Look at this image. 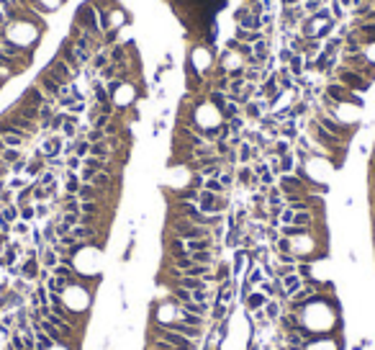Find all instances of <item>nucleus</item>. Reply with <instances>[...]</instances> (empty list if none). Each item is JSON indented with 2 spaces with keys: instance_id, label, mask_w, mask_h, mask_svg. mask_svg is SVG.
I'll list each match as a JSON object with an SVG mask.
<instances>
[{
  "instance_id": "1",
  "label": "nucleus",
  "mask_w": 375,
  "mask_h": 350,
  "mask_svg": "<svg viewBox=\"0 0 375 350\" xmlns=\"http://www.w3.org/2000/svg\"><path fill=\"white\" fill-rule=\"evenodd\" d=\"M75 26H80L85 34H90L93 39H98L100 44H103V29H100V21H98V11H95V6L93 3H85V6H80L77 8V13H75Z\"/></svg>"
},
{
  "instance_id": "2",
  "label": "nucleus",
  "mask_w": 375,
  "mask_h": 350,
  "mask_svg": "<svg viewBox=\"0 0 375 350\" xmlns=\"http://www.w3.org/2000/svg\"><path fill=\"white\" fill-rule=\"evenodd\" d=\"M167 234H175L180 239H201V237H211L208 227H201L190 222V219H178V216H170L167 222Z\"/></svg>"
},
{
  "instance_id": "3",
  "label": "nucleus",
  "mask_w": 375,
  "mask_h": 350,
  "mask_svg": "<svg viewBox=\"0 0 375 350\" xmlns=\"http://www.w3.org/2000/svg\"><path fill=\"white\" fill-rule=\"evenodd\" d=\"M329 80H337V82H342L344 88H349L352 93H360V96H365V93L370 91V85H372V82H370V80H365L360 72L344 67V64H337L334 72L329 75Z\"/></svg>"
},
{
  "instance_id": "4",
  "label": "nucleus",
  "mask_w": 375,
  "mask_h": 350,
  "mask_svg": "<svg viewBox=\"0 0 375 350\" xmlns=\"http://www.w3.org/2000/svg\"><path fill=\"white\" fill-rule=\"evenodd\" d=\"M324 96H329L334 103H355L357 108H362L365 106V101H362V96L360 93H352L349 88H344L342 82H337V80H329L326 82V88H324Z\"/></svg>"
},
{
  "instance_id": "5",
  "label": "nucleus",
  "mask_w": 375,
  "mask_h": 350,
  "mask_svg": "<svg viewBox=\"0 0 375 350\" xmlns=\"http://www.w3.org/2000/svg\"><path fill=\"white\" fill-rule=\"evenodd\" d=\"M34 85H36V88H41V91H44V96H47L49 101H54V103H57V98L62 96V88H64V85H59V82H57V80L49 75V70H41Z\"/></svg>"
},
{
  "instance_id": "6",
  "label": "nucleus",
  "mask_w": 375,
  "mask_h": 350,
  "mask_svg": "<svg viewBox=\"0 0 375 350\" xmlns=\"http://www.w3.org/2000/svg\"><path fill=\"white\" fill-rule=\"evenodd\" d=\"M59 57H62L64 62H67L70 67H72V72H75V80H77V77L82 75V70H85V67H82V64L77 62L75 44H72V39H70V36H64V39H62V44H59Z\"/></svg>"
},
{
  "instance_id": "7",
  "label": "nucleus",
  "mask_w": 375,
  "mask_h": 350,
  "mask_svg": "<svg viewBox=\"0 0 375 350\" xmlns=\"http://www.w3.org/2000/svg\"><path fill=\"white\" fill-rule=\"evenodd\" d=\"M11 126H16L18 131H24V134H29V137H36L39 134V131H41V126L36 124V121H29V119H24V116H21L18 111H13V108H11V111L3 116Z\"/></svg>"
},
{
  "instance_id": "8",
  "label": "nucleus",
  "mask_w": 375,
  "mask_h": 350,
  "mask_svg": "<svg viewBox=\"0 0 375 350\" xmlns=\"http://www.w3.org/2000/svg\"><path fill=\"white\" fill-rule=\"evenodd\" d=\"M49 75L59 82V85H70L72 80H75V72H72V67L67 62H64L62 57H57V59H52V64H49Z\"/></svg>"
},
{
  "instance_id": "9",
  "label": "nucleus",
  "mask_w": 375,
  "mask_h": 350,
  "mask_svg": "<svg viewBox=\"0 0 375 350\" xmlns=\"http://www.w3.org/2000/svg\"><path fill=\"white\" fill-rule=\"evenodd\" d=\"M62 147H64V137L62 134H49V137H44V142L39 144V152L44 155V160L62 157Z\"/></svg>"
},
{
  "instance_id": "10",
  "label": "nucleus",
  "mask_w": 375,
  "mask_h": 350,
  "mask_svg": "<svg viewBox=\"0 0 375 350\" xmlns=\"http://www.w3.org/2000/svg\"><path fill=\"white\" fill-rule=\"evenodd\" d=\"M275 186L283 191V196H288V193H306V183H303V178H298L296 172H285V175H280Z\"/></svg>"
},
{
  "instance_id": "11",
  "label": "nucleus",
  "mask_w": 375,
  "mask_h": 350,
  "mask_svg": "<svg viewBox=\"0 0 375 350\" xmlns=\"http://www.w3.org/2000/svg\"><path fill=\"white\" fill-rule=\"evenodd\" d=\"M21 103H29V106H36V108H41V106L54 103V101H49L47 96H44V91H41V88L31 85V88H26V91H24V96H21Z\"/></svg>"
},
{
  "instance_id": "12",
  "label": "nucleus",
  "mask_w": 375,
  "mask_h": 350,
  "mask_svg": "<svg viewBox=\"0 0 375 350\" xmlns=\"http://www.w3.org/2000/svg\"><path fill=\"white\" fill-rule=\"evenodd\" d=\"M39 273H41L39 257H21V276H24L26 281L36 283V281H39Z\"/></svg>"
},
{
  "instance_id": "13",
  "label": "nucleus",
  "mask_w": 375,
  "mask_h": 350,
  "mask_svg": "<svg viewBox=\"0 0 375 350\" xmlns=\"http://www.w3.org/2000/svg\"><path fill=\"white\" fill-rule=\"evenodd\" d=\"M77 199H80V201H105V204H113V201H108V196H105L100 188H95V186H90V183H82V186H80Z\"/></svg>"
},
{
  "instance_id": "14",
  "label": "nucleus",
  "mask_w": 375,
  "mask_h": 350,
  "mask_svg": "<svg viewBox=\"0 0 375 350\" xmlns=\"http://www.w3.org/2000/svg\"><path fill=\"white\" fill-rule=\"evenodd\" d=\"M234 314V306L231 304H221V301H211V312H208V319L211 322H224L226 317Z\"/></svg>"
},
{
  "instance_id": "15",
  "label": "nucleus",
  "mask_w": 375,
  "mask_h": 350,
  "mask_svg": "<svg viewBox=\"0 0 375 350\" xmlns=\"http://www.w3.org/2000/svg\"><path fill=\"white\" fill-rule=\"evenodd\" d=\"M241 304H244V312H249V314H252V312L265 309V304H268V296H265L262 291H257V289H255V291H252L244 301H241Z\"/></svg>"
},
{
  "instance_id": "16",
  "label": "nucleus",
  "mask_w": 375,
  "mask_h": 350,
  "mask_svg": "<svg viewBox=\"0 0 375 350\" xmlns=\"http://www.w3.org/2000/svg\"><path fill=\"white\" fill-rule=\"evenodd\" d=\"M280 286H283V291H285V296H293V294H298L301 291V286H303V278L298 276V273H291V276H285V278H280Z\"/></svg>"
},
{
  "instance_id": "17",
  "label": "nucleus",
  "mask_w": 375,
  "mask_h": 350,
  "mask_svg": "<svg viewBox=\"0 0 375 350\" xmlns=\"http://www.w3.org/2000/svg\"><path fill=\"white\" fill-rule=\"evenodd\" d=\"M59 178L64 181V193H72V196H77V191H80V186H82V181H80V172H72V170H64Z\"/></svg>"
},
{
  "instance_id": "18",
  "label": "nucleus",
  "mask_w": 375,
  "mask_h": 350,
  "mask_svg": "<svg viewBox=\"0 0 375 350\" xmlns=\"http://www.w3.org/2000/svg\"><path fill=\"white\" fill-rule=\"evenodd\" d=\"M298 134H301V129H298V121H296V119H288V121L280 124V139H288V142L296 144Z\"/></svg>"
},
{
  "instance_id": "19",
  "label": "nucleus",
  "mask_w": 375,
  "mask_h": 350,
  "mask_svg": "<svg viewBox=\"0 0 375 350\" xmlns=\"http://www.w3.org/2000/svg\"><path fill=\"white\" fill-rule=\"evenodd\" d=\"M234 278V273H231V266L229 262H224L221 257L216 260V266H213V281L216 283H224V281H231Z\"/></svg>"
},
{
  "instance_id": "20",
  "label": "nucleus",
  "mask_w": 375,
  "mask_h": 350,
  "mask_svg": "<svg viewBox=\"0 0 375 350\" xmlns=\"http://www.w3.org/2000/svg\"><path fill=\"white\" fill-rule=\"evenodd\" d=\"M39 262H41V268H47V271H52L54 266H57V262H59V255L47 245V247H41L39 250Z\"/></svg>"
},
{
  "instance_id": "21",
  "label": "nucleus",
  "mask_w": 375,
  "mask_h": 350,
  "mask_svg": "<svg viewBox=\"0 0 375 350\" xmlns=\"http://www.w3.org/2000/svg\"><path fill=\"white\" fill-rule=\"evenodd\" d=\"M265 34H268V31H247V29H241V26H236V31H234V39H239V41H244V44H255V41H260V39H265Z\"/></svg>"
},
{
  "instance_id": "22",
  "label": "nucleus",
  "mask_w": 375,
  "mask_h": 350,
  "mask_svg": "<svg viewBox=\"0 0 375 350\" xmlns=\"http://www.w3.org/2000/svg\"><path fill=\"white\" fill-rule=\"evenodd\" d=\"M90 155H93V157H100V160H113V157H116L113 152H111V147L105 144V139L90 144ZM121 160H123V157H121Z\"/></svg>"
},
{
  "instance_id": "23",
  "label": "nucleus",
  "mask_w": 375,
  "mask_h": 350,
  "mask_svg": "<svg viewBox=\"0 0 375 350\" xmlns=\"http://www.w3.org/2000/svg\"><path fill=\"white\" fill-rule=\"evenodd\" d=\"M283 314V304L278 299H268V304H265V317L270 319V324H275Z\"/></svg>"
},
{
  "instance_id": "24",
  "label": "nucleus",
  "mask_w": 375,
  "mask_h": 350,
  "mask_svg": "<svg viewBox=\"0 0 375 350\" xmlns=\"http://www.w3.org/2000/svg\"><path fill=\"white\" fill-rule=\"evenodd\" d=\"M13 111H18L24 119H29V121H36V124H39V108H36V106H29V103H21V101H18V103L13 106Z\"/></svg>"
},
{
  "instance_id": "25",
  "label": "nucleus",
  "mask_w": 375,
  "mask_h": 350,
  "mask_svg": "<svg viewBox=\"0 0 375 350\" xmlns=\"http://www.w3.org/2000/svg\"><path fill=\"white\" fill-rule=\"evenodd\" d=\"M0 157H3V165H13V162H18V160H24L26 155H24V149H16V147H6L3 149V155H0Z\"/></svg>"
},
{
  "instance_id": "26",
  "label": "nucleus",
  "mask_w": 375,
  "mask_h": 350,
  "mask_svg": "<svg viewBox=\"0 0 375 350\" xmlns=\"http://www.w3.org/2000/svg\"><path fill=\"white\" fill-rule=\"evenodd\" d=\"M11 234H16L18 239H29L31 237V224L24 222V219H18V222H13V232Z\"/></svg>"
},
{
  "instance_id": "27",
  "label": "nucleus",
  "mask_w": 375,
  "mask_h": 350,
  "mask_svg": "<svg viewBox=\"0 0 375 350\" xmlns=\"http://www.w3.org/2000/svg\"><path fill=\"white\" fill-rule=\"evenodd\" d=\"M105 216H95V214H80V224H85V227H100V229H105Z\"/></svg>"
},
{
  "instance_id": "28",
  "label": "nucleus",
  "mask_w": 375,
  "mask_h": 350,
  "mask_svg": "<svg viewBox=\"0 0 375 350\" xmlns=\"http://www.w3.org/2000/svg\"><path fill=\"white\" fill-rule=\"evenodd\" d=\"M203 188H206V191H211V193H216V196H229V191L221 186V181H218V178H206Z\"/></svg>"
},
{
  "instance_id": "29",
  "label": "nucleus",
  "mask_w": 375,
  "mask_h": 350,
  "mask_svg": "<svg viewBox=\"0 0 375 350\" xmlns=\"http://www.w3.org/2000/svg\"><path fill=\"white\" fill-rule=\"evenodd\" d=\"M288 70H291L293 77H301V75H303V54H293V57H291Z\"/></svg>"
},
{
  "instance_id": "30",
  "label": "nucleus",
  "mask_w": 375,
  "mask_h": 350,
  "mask_svg": "<svg viewBox=\"0 0 375 350\" xmlns=\"http://www.w3.org/2000/svg\"><path fill=\"white\" fill-rule=\"evenodd\" d=\"M0 214H3V219H6V222H11V224L21 219V211H18V206H16V204L3 206V209H0Z\"/></svg>"
},
{
  "instance_id": "31",
  "label": "nucleus",
  "mask_w": 375,
  "mask_h": 350,
  "mask_svg": "<svg viewBox=\"0 0 375 350\" xmlns=\"http://www.w3.org/2000/svg\"><path fill=\"white\" fill-rule=\"evenodd\" d=\"M75 155L82 157V160L90 155V142H87L85 137H77V139H75Z\"/></svg>"
},
{
  "instance_id": "32",
  "label": "nucleus",
  "mask_w": 375,
  "mask_h": 350,
  "mask_svg": "<svg viewBox=\"0 0 375 350\" xmlns=\"http://www.w3.org/2000/svg\"><path fill=\"white\" fill-rule=\"evenodd\" d=\"M296 273H298L303 281H306V278H311V276H314V262H308V260H298Z\"/></svg>"
},
{
  "instance_id": "33",
  "label": "nucleus",
  "mask_w": 375,
  "mask_h": 350,
  "mask_svg": "<svg viewBox=\"0 0 375 350\" xmlns=\"http://www.w3.org/2000/svg\"><path fill=\"white\" fill-rule=\"evenodd\" d=\"M29 183H31V181H26L24 175H11V178L6 181V186H8L11 191H21V188H26Z\"/></svg>"
},
{
  "instance_id": "34",
  "label": "nucleus",
  "mask_w": 375,
  "mask_h": 350,
  "mask_svg": "<svg viewBox=\"0 0 375 350\" xmlns=\"http://www.w3.org/2000/svg\"><path fill=\"white\" fill-rule=\"evenodd\" d=\"M296 157H293V152L291 155H285V157H280V172L285 175V172H296Z\"/></svg>"
},
{
  "instance_id": "35",
  "label": "nucleus",
  "mask_w": 375,
  "mask_h": 350,
  "mask_svg": "<svg viewBox=\"0 0 375 350\" xmlns=\"http://www.w3.org/2000/svg\"><path fill=\"white\" fill-rule=\"evenodd\" d=\"M329 11H332V18L337 21H344V16H347V8L342 6V3H337V0H332V3H329Z\"/></svg>"
},
{
  "instance_id": "36",
  "label": "nucleus",
  "mask_w": 375,
  "mask_h": 350,
  "mask_svg": "<svg viewBox=\"0 0 375 350\" xmlns=\"http://www.w3.org/2000/svg\"><path fill=\"white\" fill-rule=\"evenodd\" d=\"M64 170L80 172V170H82V157H77V155H70V157H64Z\"/></svg>"
},
{
  "instance_id": "37",
  "label": "nucleus",
  "mask_w": 375,
  "mask_h": 350,
  "mask_svg": "<svg viewBox=\"0 0 375 350\" xmlns=\"http://www.w3.org/2000/svg\"><path fill=\"white\" fill-rule=\"evenodd\" d=\"M18 211H21V219H24V222H34L36 219V211H34V204H26V206H18Z\"/></svg>"
},
{
  "instance_id": "38",
  "label": "nucleus",
  "mask_w": 375,
  "mask_h": 350,
  "mask_svg": "<svg viewBox=\"0 0 375 350\" xmlns=\"http://www.w3.org/2000/svg\"><path fill=\"white\" fill-rule=\"evenodd\" d=\"M85 139L90 142V144H93V142H103V139H105V131H103V129H93V126H90V129H87V134H85Z\"/></svg>"
},
{
  "instance_id": "39",
  "label": "nucleus",
  "mask_w": 375,
  "mask_h": 350,
  "mask_svg": "<svg viewBox=\"0 0 375 350\" xmlns=\"http://www.w3.org/2000/svg\"><path fill=\"white\" fill-rule=\"evenodd\" d=\"M321 6H324V0H303V8H306V13H308V16H314Z\"/></svg>"
},
{
  "instance_id": "40",
  "label": "nucleus",
  "mask_w": 375,
  "mask_h": 350,
  "mask_svg": "<svg viewBox=\"0 0 375 350\" xmlns=\"http://www.w3.org/2000/svg\"><path fill=\"white\" fill-rule=\"evenodd\" d=\"M26 162H29V157L13 162V165H11V175H26Z\"/></svg>"
},
{
  "instance_id": "41",
  "label": "nucleus",
  "mask_w": 375,
  "mask_h": 350,
  "mask_svg": "<svg viewBox=\"0 0 375 350\" xmlns=\"http://www.w3.org/2000/svg\"><path fill=\"white\" fill-rule=\"evenodd\" d=\"M34 211H36V219L49 216V204L47 201H39V204H34Z\"/></svg>"
},
{
  "instance_id": "42",
  "label": "nucleus",
  "mask_w": 375,
  "mask_h": 350,
  "mask_svg": "<svg viewBox=\"0 0 375 350\" xmlns=\"http://www.w3.org/2000/svg\"><path fill=\"white\" fill-rule=\"evenodd\" d=\"M95 172H98V170H93V167H82V170H80V181H82V183H90V181L95 178Z\"/></svg>"
},
{
  "instance_id": "43",
  "label": "nucleus",
  "mask_w": 375,
  "mask_h": 350,
  "mask_svg": "<svg viewBox=\"0 0 375 350\" xmlns=\"http://www.w3.org/2000/svg\"><path fill=\"white\" fill-rule=\"evenodd\" d=\"M293 54H296V52H291V49H288V47H285V49H280V54H278V59H280V62H283V64H288V62H291V57H293Z\"/></svg>"
},
{
  "instance_id": "44",
  "label": "nucleus",
  "mask_w": 375,
  "mask_h": 350,
  "mask_svg": "<svg viewBox=\"0 0 375 350\" xmlns=\"http://www.w3.org/2000/svg\"><path fill=\"white\" fill-rule=\"evenodd\" d=\"M367 345H370V340H367V337H362L357 345H352V350H367Z\"/></svg>"
},
{
  "instance_id": "45",
  "label": "nucleus",
  "mask_w": 375,
  "mask_h": 350,
  "mask_svg": "<svg viewBox=\"0 0 375 350\" xmlns=\"http://www.w3.org/2000/svg\"><path fill=\"white\" fill-rule=\"evenodd\" d=\"M3 39H8V29H6V26H0V41H3Z\"/></svg>"
},
{
  "instance_id": "46",
  "label": "nucleus",
  "mask_w": 375,
  "mask_h": 350,
  "mask_svg": "<svg viewBox=\"0 0 375 350\" xmlns=\"http://www.w3.org/2000/svg\"><path fill=\"white\" fill-rule=\"evenodd\" d=\"M370 204H375V188H370Z\"/></svg>"
},
{
  "instance_id": "47",
  "label": "nucleus",
  "mask_w": 375,
  "mask_h": 350,
  "mask_svg": "<svg viewBox=\"0 0 375 350\" xmlns=\"http://www.w3.org/2000/svg\"><path fill=\"white\" fill-rule=\"evenodd\" d=\"M329 3H332V0H324V6H329Z\"/></svg>"
},
{
  "instance_id": "48",
  "label": "nucleus",
  "mask_w": 375,
  "mask_h": 350,
  "mask_svg": "<svg viewBox=\"0 0 375 350\" xmlns=\"http://www.w3.org/2000/svg\"><path fill=\"white\" fill-rule=\"evenodd\" d=\"M0 165H3V157H0Z\"/></svg>"
}]
</instances>
